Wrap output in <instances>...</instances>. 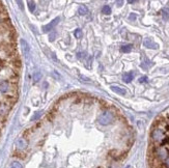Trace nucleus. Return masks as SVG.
Wrapping results in <instances>:
<instances>
[{"label": "nucleus", "mask_w": 169, "mask_h": 168, "mask_svg": "<svg viewBox=\"0 0 169 168\" xmlns=\"http://www.w3.org/2000/svg\"><path fill=\"white\" fill-rule=\"evenodd\" d=\"M152 140L155 142H158V143H164L166 141V134H165V131L161 128H158V129H155L152 133Z\"/></svg>", "instance_id": "obj_1"}, {"label": "nucleus", "mask_w": 169, "mask_h": 168, "mask_svg": "<svg viewBox=\"0 0 169 168\" xmlns=\"http://www.w3.org/2000/svg\"><path fill=\"white\" fill-rule=\"evenodd\" d=\"M113 120H114V114L109 111H106V112H104V113H102L99 116V119H97V122H99L102 126L110 125Z\"/></svg>", "instance_id": "obj_2"}, {"label": "nucleus", "mask_w": 169, "mask_h": 168, "mask_svg": "<svg viewBox=\"0 0 169 168\" xmlns=\"http://www.w3.org/2000/svg\"><path fill=\"white\" fill-rule=\"evenodd\" d=\"M59 21H60V18L59 17L55 18L54 20H52L51 22L49 23V24H47V25L44 26V27H43V31H44V32H49V31L53 30L54 27L58 24V22H59Z\"/></svg>", "instance_id": "obj_3"}, {"label": "nucleus", "mask_w": 169, "mask_h": 168, "mask_svg": "<svg viewBox=\"0 0 169 168\" xmlns=\"http://www.w3.org/2000/svg\"><path fill=\"white\" fill-rule=\"evenodd\" d=\"M21 46H22V50H23V53H24L25 56H28L29 52H30V47L27 44V42L25 40H21Z\"/></svg>", "instance_id": "obj_4"}, {"label": "nucleus", "mask_w": 169, "mask_h": 168, "mask_svg": "<svg viewBox=\"0 0 169 168\" xmlns=\"http://www.w3.org/2000/svg\"><path fill=\"white\" fill-rule=\"evenodd\" d=\"M9 90V83L7 81H1L0 82V93H4Z\"/></svg>", "instance_id": "obj_5"}, {"label": "nucleus", "mask_w": 169, "mask_h": 168, "mask_svg": "<svg viewBox=\"0 0 169 168\" xmlns=\"http://www.w3.org/2000/svg\"><path fill=\"white\" fill-rule=\"evenodd\" d=\"M143 45L146 48H150V49H157L158 48V45L154 43L150 38H146L144 42H143Z\"/></svg>", "instance_id": "obj_6"}, {"label": "nucleus", "mask_w": 169, "mask_h": 168, "mask_svg": "<svg viewBox=\"0 0 169 168\" xmlns=\"http://www.w3.org/2000/svg\"><path fill=\"white\" fill-rule=\"evenodd\" d=\"M111 89L114 93H118V94H123V96H125L126 94V90L123 88H121V87H119V86H115V85H112L111 86Z\"/></svg>", "instance_id": "obj_7"}, {"label": "nucleus", "mask_w": 169, "mask_h": 168, "mask_svg": "<svg viewBox=\"0 0 169 168\" xmlns=\"http://www.w3.org/2000/svg\"><path fill=\"white\" fill-rule=\"evenodd\" d=\"M133 78H134V74L132 72H130V73H126V74L123 75V79L126 83H129V82H131V81L133 80Z\"/></svg>", "instance_id": "obj_8"}, {"label": "nucleus", "mask_w": 169, "mask_h": 168, "mask_svg": "<svg viewBox=\"0 0 169 168\" xmlns=\"http://www.w3.org/2000/svg\"><path fill=\"white\" fill-rule=\"evenodd\" d=\"M17 145L19 148H24L27 146V142L25 141L24 138H20V139H18V141H17Z\"/></svg>", "instance_id": "obj_9"}, {"label": "nucleus", "mask_w": 169, "mask_h": 168, "mask_svg": "<svg viewBox=\"0 0 169 168\" xmlns=\"http://www.w3.org/2000/svg\"><path fill=\"white\" fill-rule=\"evenodd\" d=\"M9 107L6 106L4 104H0V115H4L9 112Z\"/></svg>", "instance_id": "obj_10"}, {"label": "nucleus", "mask_w": 169, "mask_h": 168, "mask_svg": "<svg viewBox=\"0 0 169 168\" xmlns=\"http://www.w3.org/2000/svg\"><path fill=\"white\" fill-rule=\"evenodd\" d=\"M78 13H79V15H86V14H88V9L86 7V5H80L79 6V9H78Z\"/></svg>", "instance_id": "obj_11"}, {"label": "nucleus", "mask_w": 169, "mask_h": 168, "mask_svg": "<svg viewBox=\"0 0 169 168\" xmlns=\"http://www.w3.org/2000/svg\"><path fill=\"white\" fill-rule=\"evenodd\" d=\"M132 48L133 46L132 45H126V46L121 47V52H125V53H129V52L132 51Z\"/></svg>", "instance_id": "obj_12"}, {"label": "nucleus", "mask_w": 169, "mask_h": 168, "mask_svg": "<svg viewBox=\"0 0 169 168\" xmlns=\"http://www.w3.org/2000/svg\"><path fill=\"white\" fill-rule=\"evenodd\" d=\"M102 12H103V14H105V15H110L111 14V9H110L109 5H105L102 9Z\"/></svg>", "instance_id": "obj_13"}, {"label": "nucleus", "mask_w": 169, "mask_h": 168, "mask_svg": "<svg viewBox=\"0 0 169 168\" xmlns=\"http://www.w3.org/2000/svg\"><path fill=\"white\" fill-rule=\"evenodd\" d=\"M28 7H29V10L30 12H34V9H35V3H34L33 1H28Z\"/></svg>", "instance_id": "obj_14"}, {"label": "nucleus", "mask_w": 169, "mask_h": 168, "mask_svg": "<svg viewBox=\"0 0 169 168\" xmlns=\"http://www.w3.org/2000/svg\"><path fill=\"white\" fill-rule=\"evenodd\" d=\"M74 35H75V36L77 38H80L81 36H82V31H81V29H79L78 28V29L75 30V33H74Z\"/></svg>", "instance_id": "obj_15"}, {"label": "nucleus", "mask_w": 169, "mask_h": 168, "mask_svg": "<svg viewBox=\"0 0 169 168\" xmlns=\"http://www.w3.org/2000/svg\"><path fill=\"white\" fill-rule=\"evenodd\" d=\"M41 77H42V74L39 72H36L35 74H34V77H33V79H34V82H38V81L41 79Z\"/></svg>", "instance_id": "obj_16"}, {"label": "nucleus", "mask_w": 169, "mask_h": 168, "mask_svg": "<svg viewBox=\"0 0 169 168\" xmlns=\"http://www.w3.org/2000/svg\"><path fill=\"white\" fill-rule=\"evenodd\" d=\"M12 168H22V166H21V165H20L19 163H17V162H16V163L13 164Z\"/></svg>", "instance_id": "obj_17"}, {"label": "nucleus", "mask_w": 169, "mask_h": 168, "mask_svg": "<svg viewBox=\"0 0 169 168\" xmlns=\"http://www.w3.org/2000/svg\"><path fill=\"white\" fill-rule=\"evenodd\" d=\"M139 81H140L141 83H144V82H146V81H147V77H145V76H144V77L140 78V80H139Z\"/></svg>", "instance_id": "obj_18"}, {"label": "nucleus", "mask_w": 169, "mask_h": 168, "mask_svg": "<svg viewBox=\"0 0 169 168\" xmlns=\"http://www.w3.org/2000/svg\"><path fill=\"white\" fill-rule=\"evenodd\" d=\"M84 54H85V53H84V52H81V53H78V58H79V59H82L83 57H84Z\"/></svg>", "instance_id": "obj_19"}, {"label": "nucleus", "mask_w": 169, "mask_h": 168, "mask_svg": "<svg viewBox=\"0 0 169 168\" xmlns=\"http://www.w3.org/2000/svg\"><path fill=\"white\" fill-rule=\"evenodd\" d=\"M165 165L169 168V156L165 159Z\"/></svg>", "instance_id": "obj_20"}, {"label": "nucleus", "mask_w": 169, "mask_h": 168, "mask_svg": "<svg viewBox=\"0 0 169 168\" xmlns=\"http://www.w3.org/2000/svg\"><path fill=\"white\" fill-rule=\"evenodd\" d=\"M55 36H56V33H52V35H50V38H50V41H51V42H52V41H53V40H54V38H55Z\"/></svg>", "instance_id": "obj_21"}, {"label": "nucleus", "mask_w": 169, "mask_h": 168, "mask_svg": "<svg viewBox=\"0 0 169 168\" xmlns=\"http://www.w3.org/2000/svg\"><path fill=\"white\" fill-rule=\"evenodd\" d=\"M39 116H41V112H38V114L34 115V116L32 117V119H38V117H39Z\"/></svg>", "instance_id": "obj_22"}]
</instances>
